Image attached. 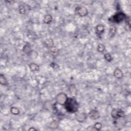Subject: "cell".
<instances>
[{"mask_svg":"<svg viewBox=\"0 0 131 131\" xmlns=\"http://www.w3.org/2000/svg\"><path fill=\"white\" fill-rule=\"evenodd\" d=\"M0 83L3 86H7L8 85L7 79L4 75L2 74L0 75Z\"/></svg>","mask_w":131,"mask_h":131,"instance_id":"obj_16","label":"cell"},{"mask_svg":"<svg viewBox=\"0 0 131 131\" xmlns=\"http://www.w3.org/2000/svg\"><path fill=\"white\" fill-rule=\"evenodd\" d=\"M114 76L117 79H122L123 76L122 71L119 68H116L114 72Z\"/></svg>","mask_w":131,"mask_h":131,"instance_id":"obj_9","label":"cell"},{"mask_svg":"<svg viewBox=\"0 0 131 131\" xmlns=\"http://www.w3.org/2000/svg\"><path fill=\"white\" fill-rule=\"evenodd\" d=\"M49 48H50V52L51 54L52 55H57L58 54L59 52V50L57 47H56L53 46Z\"/></svg>","mask_w":131,"mask_h":131,"instance_id":"obj_15","label":"cell"},{"mask_svg":"<svg viewBox=\"0 0 131 131\" xmlns=\"http://www.w3.org/2000/svg\"><path fill=\"white\" fill-rule=\"evenodd\" d=\"M127 15L123 12H119L116 13L111 18L110 21L115 23H120L127 19Z\"/></svg>","mask_w":131,"mask_h":131,"instance_id":"obj_2","label":"cell"},{"mask_svg":"<svg viewBox=\"0 0 131 131\" xmlns=\"http://www.w3.org/2000/svg\"><path fill=\"white\" fill-rule=\"evenodd\" d=\"M117 29L116 27L114 25H112L110 27V31H109V35H110V37H113L116 33Z\"/></svg>","mask_w":131,"mask_h":131,"instance_id":"obj_11","label":"cell"},{"mask_svg":"<svg viewBox=\"0 0 131 131\" xmlns=\"http://www.w3.org/2000/svg\"><path fill=\"white\" fill-rule=\"evenodd\" d=\"M29 67L30 69L32 71H38L39 70V66L35 63L30 64L29 65Z\"/></svg>","mask_w":131,"mask_h":131,"instance_id":"obj_12","label":"cell"},{"mask_svg":"<svg viewBox=\"0 0 131 131\" xmlns=\"http://www.w3.org/2000/svg\"><path fill=\"white\" fill-rule=\"evenodd\" d=\"M69 91L71 93V95L73 96H76L77 94V90L75 88V87L74 85H71L70 86L69 88Z\"/></svg>","mask_w":131,"mask_h":131,"instance_id":"obj_17","label":"cell"},{"mask_svg":"<svg viewBox=\"0 0 131 131\" xmlns=\"http://www.w3.org/2000/svg\"><path fill=\"white\" fill-rule=\"evenodd\" d=\"M96 33L98 36H100L101 34L104 33L105 31V27L102 24H99L95 28Z\"/></svg>","mask_w":131,"mask_h":131,"instance_id":"obj_8","label":"cell"},{"mask_svg":"<svg viewBox=\"0 0 131 131\" xmlns=\"http://www.w3.org/2000/svg\"><path fill=\"white\" fill-rule=\"evenodd\" d=\"M52 21V17L50 14H47L46 15L44 18V22L46 24H49L51 23Z\"/></svg>","mask_w":131,"mask_h":131,"instance_id":"obj_13","label":"cell"},{"mask_svg":"<svg viewBox=\"0 0 131 131\" xmlns=\"http://www.w3.org/2000/svg\"><path fill=\"white\" fill-rule=\"evenodd\" d=\"M64 106L66 111L71 113H76L79 110V104L73 97H68Z\"/></svg>","mask_w":131,"mask_h":131,"instance_id":"obj_1","label":"cell"},{"mask_svg":"<svg viewBox=\"0 0 131 131\" xmlns=\"http://www.w3.org/2000/svg\"><path fill=\"white\" fill-rule=\"evenodd\" d=\"M68 97L66 94L64 93H61L58 94L56 97V100L58 104L64 105Z\"/></svg>","mask_w":131,"mask_h":131,"instance_id":"obj_4","label":"cell"},{"mask_svg":"<svg viewBox=\"0 0 131 131\" xmlns=\"http://www.w3.org/2000/svg\"><path fill=\"white\" fill-rule=\"evenodd\" d=\"M105 46L104 44H98L97 46V51L99 53L104 52L105 50Z\"/></svg>","mask_w":131,"mask_h":131,"instance_id":"obj_19","label":"cell"},{"mask_svg":"<svg viewBox=\"0 0 131 131\" xmlns=\"http://www.w3.org/2000/svg\"><path fill=\"white\" fill-rule=\"evenodd\" d=\"M75 118L76 120L79 122H83L87 118V115L83 113H79L76 114Z\"/></svg>","mask_w":131,"mask_h":131,"instance_id":"obj_7","label":"cell"},{"mask_svg":"<svg viewBox=\"0 0 131 131\" xmlns=\"http://www.w3.org/2000/svg\"><path fill=\"white\" fill-rule=\"evenodd\" d=\"M10 112L11 113L14 115H17L20 113V110L17 108L13 107L10 109Z\"/></svg>","mask_w":131,"mask_h":131,"instance_id":"obj_18","label":"cell"},{"mask_svg":"<svg viewBox=\"0 0 131 131\" xmlns=\"http://www.w3.org/2000/svg\"><path fill=\"white\" fill-rule=\"evenodd\" d=\"M104 57L105 60L108 62H111L113 60V57L110 53H106L104 55Z\"/></svg>","mask_w":131,"mask_h":131,"instance_id":"obj_21","label":"cell"},{"mask_svg":"<svg viewBox=\"0 0 131 131\" xmlns=\"http://www.w3.org/2000/svg\"><path fill=\"white\" fill-rule=\"evenodd\" d=\"M18 11H19V13L21 14H24L25 13L26 9L23 5H20L19 7H18Z\"/></svg>","mask_w":131,"mask_h":131,"instance_id":"obj_22","label":"cell"},{"mask_svg":"<svg viewBox=\"0 0 131 131\" xmlns=\"http://www.w3.org/2000/svg\"><path fill=\"white\" fill-rule=\"evenodd\" d=\"M89 117L92 120L98 119L100 117L99 112L96 110H92L89 113Z\"/></svg>","mask_w":131,"mask_h":131,"instance_id":"obj_6","label":"cell"},{"mask_svg":"<svg viewBox=\"0 0 131 131\" xmlns=\"http://www.w3.org/2000/svg\"><path fill=\"white\" fill-rule=\"evenodd\" d=\"M57 126H58L57 122L55 121H53V122H52L50 124V127H52V128H57Z\"/></svg>","mask_w":131,"mask_h":131,"instance_id":"obj_23","label":"cell"},{"mask_svg":"<svg viewBox=\"0 0 131 131\" xmlns=\"http://www.w3.org/2000/svg\"><path fill=\"white\" fill-rule=\"evenodd\" d=\"M94 129L96 131H100L102 127V124L100 122H96L93 126Z\"/></svg>","mask_w":131,"mask_h":131,"instance_id":"obj_20","label":"cell"},{"mask_svg":"<svg viewBox=\"0 0 131 131\" xmlns=\"http://www.w3.org/2000/svg\"><path fill=\"white\" fill-rule=\"evenodd\" d=\"M45 44L47 47L49 48H50L51 47L54 46V42L53 40L52 39H47L45 40Z\"/></svg>","mask_w":131,"mask_h":131,"instance_id":"obj_14","label":"cell"},{"mask_svg":"<svg viewBox=\"0 0 131 131\" xmlns=\"http://www.w3.org/2000/svg\"><path fill=\"white\" fill-rule=\"evenodd\" d=\"M29 131H31V130H35V131H36V130L35 129H34V128H30V129H29Z\"/></svg>","mask_w":131,"mask_h":131,"instance_id":"obj_24","label":"cell"},{"mask_svg":"<svg viewBox=\"0 0 131 131\" xmlns=\"http://www.w3.org/2000/svg\"><path fill=\"white\" fill-rule=\"evenodd\" d=\"M23 51L25 53H26L27 54H29L32 52V50L29 44H27L26 45H25V46L23 48Z\"/></svg>","mask_w":131,"mask_h":131,"instance_id":"obj_10","label":"cell"},{"mask_svg":"<svg viewBox=\"0 0 131 131\" xmlns=\"http://www.w3.org/2000/svg\"><path fill=\"white\" fill-rule=\"evenodd\" d=\"M124 112L120 109H114L111 112V116L115 119L124 118Z\"/></svg>","mask_w":131,"mask_h":131,"instance_id":"obj_3","label":"cell"},{"mask_svg":"<svg viewBox=\"0 0 131 131\" xmlns=\"http://www.w3.org/2000/svg\"><path fill=\"white\" fill-rule=\"evenodd\" d=\"M76 13L81 17H84L87 15L88 13V11L87 9L83 6H79L75 9Z\"/></svg>","mask_w":131,"mask_h":131,"instance_id":"obj_5","label":"cell"}]
</instances>
